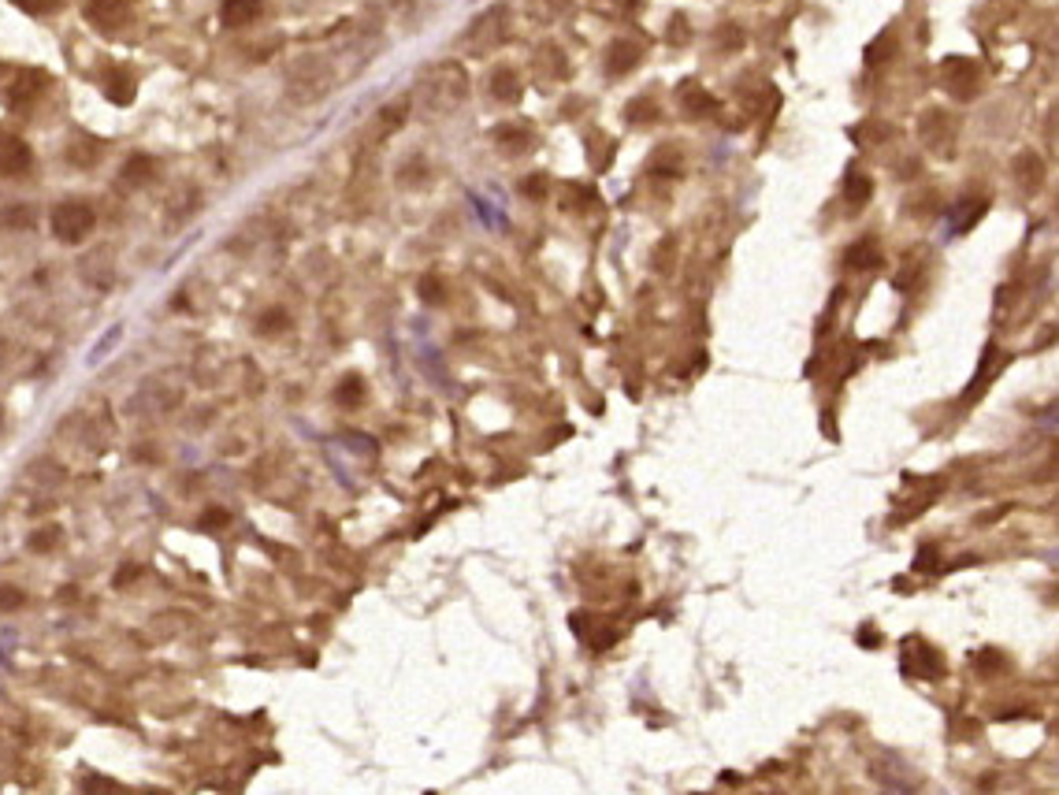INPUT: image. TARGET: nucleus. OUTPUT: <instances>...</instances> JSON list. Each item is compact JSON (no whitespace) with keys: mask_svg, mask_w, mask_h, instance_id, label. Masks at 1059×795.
Segmentation results:
<instances>
[{"mask_svg":"<svg viewBox=\"0 0 1059 795\" xmlns=\"http://www.w3.org/2000/svg\"><path fill=\"white\" fill-rule=\"evenodd\" d=\"M49 90V79L38 67H19V64H0V101L12 112L38 105L41 93Z\"/></svg>","mask_w":1059,"mask_h":795,"instance_id":"obj_1","label":"nucleus"},{"mask_svg":"<svg viewBox=\"0 0 1059 795\" xmlns=\"http://www.w3.org/2000/svg\"><path fill=\"white\" fill-rule=\"evenodd\" d=\"M93 223H97V212H93L90 201H64L53 209V235L67 246H75L90 235Z\"/></svg>","mask_w":1059,"mask_h":795,"instance_id":"obj_2","label":"nucleus"},{"mask_svg":"<svg viewBox=\"0 0 1059 795\" xmlns=\"http://www.w3.org/2000/svg\"><path fill=\"white\" fill-rule=\"evenodd\" d=\"M34 168V153L19 134H0V175L4 179H19Z\"/></svg>","mask_w":1059,"mask_h":795,"instance_id":"obj_3","label":"nucleus"},{"mask_svg":"<svg viewBox=\"0 0 1059 795\" xmlns=\"http://www.w3.org/2000/svg\"><path fill=\"white\" fill-rule=\"evenodd\" d=\"M131 12H134V0H90L86 4V19L97 30H105V34H116L131 19Z\"/></svg>","mask_w":1059,"mask_h":795,"instance_id":"obj_4","label":"nucleus"},{"mask_svg":"<svg viewBox=\"0 0 1059 795\" xmlns=\"http://www.w3.org/2000/svg\"><path fill=\"white\" fill-rule=\"evenodd\" d=\"M134 90H138V82H134L131 71H123V67H112L105 75V97L112 101V105H131L134 101Z\"/></svg>","mask_w":1059,"mask_h":795,"instance_id":"obj_5","label":"nucleus"},{"mask_svg":"<svg viewBox=\"0 0 1059 795\" xmlns=\"http://www.w3.org/2000/svg\"><path fill=\"white\" fill-rule=\"evenodd\" d=\"M261 0H223L220 8V19L227 27H249L257 15H261Z\"/></svg>","mask_w":1059,"mask_h":795,"instance_id":"obj_6","label":"nucleus"},{"mask_svg":"<svg viewBox=\"0 0 1059 795\" xmlns=\"http://www.w3.org/2000/svg\"><path fill=\"white\" fill-rule=\"evenodd\" d=\"M149 179H153V160L149 157L127 160V168H123V186H127V190H138V186H145Z\"/></svg>","mask_w":1059,"mask_h":795,"instance_id":"obj_7","label":"nucleus"},{"mask_svg":"<svg viewBox=\"0 0 1059 795\" xmlns=\"http://www.w3.org/2000/svg\"><path fill=\"white\" fill-rule=\"evenodd\" d=\"M636 60H640V49H636V45H625V41H617L614 49H610V64H606V71H610V75L632 71Z\"/></svg>","mask_w":1059,"mask_h":795,"instance_id":"obj_8","label":"nucleus"},{"mask_svg":"<svg viewBox=\"0 0 1059 795\" xmlns=\"http://www.w3.org/2000/svg\"><path fill=\"white\" fill-rule=\"evenodd\" d=\"M361 398H365V383H361L357 376H346V379H342V387L335 391V402L346 405V409H353V405L361 402Z\"/></svg>","mask_w":1059,"mask_h":795,"instance_id":"obj_9","label":"nucleus"},{"mask_svg":"<svg viewBox=\"0 0 1059 795\" xmlns=\"http://www.w3.org/2000/svg\"><path fill=\"white\" fill-rule=\"evenodd\" d=\"M60 543V528H41V532H34V539H30V550H38V554H49V550Z\"/></svg>","mask_w":1059,"mask_h":795,"instance_id":"obj_10","label":"nucleus"},{"mask_svg":"<svg viewBox=\"0 0 1059 795\" xmlns=\"http://www.w3.org/2000/svg\"><path fill=\"white\" fill-rule=\"evenodd\" d=\"M859 264H877V249H874V242H866V246H863V242H859V246H855V249H851V253H848V268H859Z\"/></svg>","mask_w":1059,"mask_h":795,"instance_id":"obj_11","label":"nucleus"},{"mask_svg":"<svg viewBox=\"0 0 1059 795\" xmlns=\"http://www.w3.org/2000/svg\"><path fill=\"white\" fill-rule=\"evenodd\" d=\"M866 197H870V179H866V175H851V183H848V201H851V205H863Z\"/></svg>","mask_w":1059,"mask_h":795,"instance_id":"obj_12","label":"nucleus"},{"mask_svg":"<svg viewBox=\"0 0 1059 795\" xmlns=\"http://www.w3.org/2000/svg\"><path fill=\"white\" fill-rule=\"evenodd\" d=\"M15 4H19L23 12H30V15H49V12H56L64 0H15Z\"/></svg>","mask_w":1059,"mask_h":795,"instance_id":"obj_13","label":"nucleus"},{"mask_svg":"<svg viewBox=\"0 0 1059 795\" xmlns=\"http://www.w3.org/2000/svg\"><path fill=\"white\" fill-rule=\"evenodd\" d=\"M23 602H27V599H23V591H19V587H12V584H4V587H0V610H8V613H12V610H19Z\"/></svg>","mask_w":1059,"mask_h":795,"instance_id":"obj_14","label":"nucleus"},{"mask_svg":"<svg viewBox=\"0 0 1059 795\" xmlns=\"http://www.w3.org/2000/svg\"><path fill=\"white\" fill-rule=\"evenodd\" d=\"M915 569H918V573H922V569H926V573H933V569H937V550H933V547L922 550V554H918V565H915Z\"/></svg>","mask_w":1059,"mask_h":795,"instance_id":"obj_15","label":"nucleus"},{"mask_svg":"<svg viewBox=\"0 0 1059 795\" xmlns=\"http://www.w3.org/2000/svg\"><path fill=\"white\" fill-rule=\"evenodd\" d=\"M220 524H227V513H223V509H209V513L201 517V528H220Z\"/></svg>","mask_w":1059,"mask_h":795,"instance_id":"obj_16","label":"nucleus"},{"mask_svg":"<svg viewBox=\"0 0 1059 795\" xmlns=\"http://www.w3.org/2000/svg\"><path fill=\"white\" fill-rule=\"evenodd\" d=\"M138 576H142V569H138V565H127L123 573H116V587H127L131 580H138Z\"/></svg>","mask_w":1059,"mask_h":795,"instance_id":"obj_17","label":"nucleus"},{"mask_svg":"<svg viewBox=\"0 0 1059 795\" xmlns=\"http://www.w3.org/2000/svg\"><path fill=\"white\" fill-rule=\"evenodd\" d=\"M420 290H424V298H428V301H439V283H435L432 275H428V279L420 283Z\"/></svg>","mask_w":1059,"mask_h":795,"instance_id":"obj_18","label":"nucleus"},{"mask_svg":"<svg viewBox=\"0 0 1059 795\" xmlns=\"http://www.w3.org/2000/svg\"><path fill=\"white\" fill-rule=\"evenodd\" d=\"M82 788L90 792V788H116V784H112V781H101V777H90V781L82 784Z\"/></svg>","mask_w":1059,"mask_h":795,"instance_id":"obj_19","label":"nucleus"}]
</instances>
